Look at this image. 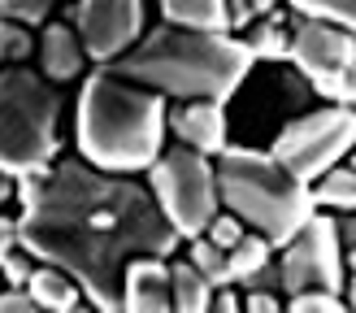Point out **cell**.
Returning a JSON list of instances; mask_svg holds the SVG:
<instances>
[{
	"label": "cell",
	"instance_id": "obj_34",
	"mask_svg": "<svg viewBox=\"0 0 356 313\" xmlns=\"http://www.w3.org/2000/svg\"><path fill=\"white\" fill-rule=\"evenodd\" d=\"M339 296H348V309H356V270L343 274V291Z\"/></svg>",
	"mask_w": 356,
	"mask_h": 313
},
{
	"label": "cell",
	"instance_id": "obj_21",
	"mask_svg": "<svg viewBox=\"0 0 356 313\" xmlns=\"http://www.w3.org/2000/svg\"><path fill=\"white\" fill-rule=\"evenodd\" d=\"M31 52H35V35H31V26L0 17V61H5V65H17V61H26Z\"/></svg>",
	"mask_w": 356,
	"mask_h": 313
},
{
	"label": "cell",
	"instance_id": "obj_20",
	"mask_svg": "<svg viewBox=\"0 0 356 313\" xmlns=\"http://www.w3.org/2000/svg\"><path fill=\"white\" fill-rule=\"evenodd\" d=\"M287 5L305 17H322V22H334L356 35V0H287Z\"/></svg>",
	"mask_w": 356,
	"mask_h": 313
},
{
	"label": "cell",
	"instance_id": "obj_18",
	"mask_svg": "<svg viewBox=\"0 0 356 313\" xmlns=\"http://www.w3.org/2000/svg\"><path fill=\"white\" fill-rule=\"evenodd\" d=\"M313 200L317 204H330V209H356V170L352 166H334L326 170L322 179L313 183Z\"/></svg>",
	"mask_w": 356,
	"mask_h": 313
},
{
	"label": "cell",
	"instance_id": "obj_19",
	"mask_svg": "<svg viewBox=\"0 0 356 313\" xmlns=\"http://www.w3.org/2000/svg\"><path fill=\"white\" fill-rule=\"evenodd\" d=\"M187 261L195 270H200L213 287H222V283H230V261H226V248H218L209 235H195V239H187Z\"/></svg>",
	"mask_w": 356,
	"mask_h": 313
},
{
	"label": "cell",
	"instance_id": "obj_17",
	"mask_svg": "<svg viewBox=\"0 0 356 313\" xmlns=\"http://www.w3.org/2000/svg\"><path fill=\"white\" fill-rule=\"evenodd\" d=\"M226 261H230V283H243V287H248V283H252V274H261V270L274 261V243L265 239L261 231H252V226H248L243 239L226 252Z\"/></svg>",
	"mask_w": 356,
	"mask_h": 313
},
{
	"label": "cell",
	"instance_id": "obj_6",
	"mask_svg": "<svg viewBox=\"0 0 356 313\" xmlns=\"http://www.w3.org/2000/svg\"><path fill=\"white\" fill-rule=\"evenodd\" d=\"M148 191L161 204V214L183 239L204 235V226L218 214V170L213 156H204L191 144H174L161 148V156L148 166Z\"/></svg>",
	"mask_w": 356,
	"mask_h": 313
},
{
	"label": "cell",
	"instance_id": "obj_2",
	"mask_svg": "<svg viewBox=\"0 0 356 313\" xmlns=\"http://www.w3.org/2000/svg\"><path fill=\"white\" fill-rule=\"evenodd\" d=\"M252 61L257 57L243 44V35L156 22L122 57H113L109 70L139 87L161 92L165 100H222L226 104L248 79Z\"/></svg>",
	"mask_w": 356,
	"mask_h": 313
},
{
	"label": "cell",
	"instance_id": "obj_31",
	"mask_svg": "<svg viewBox=\"0 0 356 313\" xmlns=\"http://www.w3.org/2000/svg\"><path fill=\"white\" fill-rule=\"evenodd\" d=\"M226 13H230V31H239V35H243L248 22L257 17L252 9H248V0H226Z\"/></svg>",
	"mask_w": 356,
	"mask_h": 313
},
{
	"label": "cell",
	"instance_id": "obj_15",
	"mask_svg": "<svg viewBox=\"0 0 356 313\" xmlns=\"http://www.w3.org/2000/svg\"><path fill=\"white\" fill-rule=\"evenodd\" d=\"M161 17L178 26H200V31H230L226 0H161Z\"/></svg>",
	"mask_w": 356,
	"mask_h": 313
},
{
	"label": "cell",
	"instance_id": "obj_1",
	"mask_svg": "<svg viewBox=\"0 0 356 313\" xmlns=\"http://www.w3.org/2000/svg\"><path fill=\"white\" fill-rule=\"evenodd\" d=\"M13 200L22 204V248L74 274L83 300L100 313L122 309V270L131 257H170L183 239L144 183L96 170L83 156H61L44 174H22Z\"/></svg>",
	"mask_w": 356,
	"mask_h": 313
},
{
	"label": "cell",
	"instance_id": "obj_24",
	"mask_svg": "<svg viewBox=\"0 0 356 313\" xmlns=\"http://www.w3.org/2000/svg\"><path fill=\"white\" fill-rule=\"evenodd\" d=\"M243 231H248V226H243V218L239 214H230V209H226V214H213V222L204 226V235L213 239V243H218V248H235V243L243 239Z\"/></svg>",
	"mask_w": 356,
	"mask_h": 313
},
{
	"label": "cell",
	"instance_id": "obj_11",
	"mask_svg": "<svg viewBox=\"0 0 356 313\" xmlns=\"http://www.w3.org/2000/svg\"><path fill=\"white\" fill-rule=\"evenodd\" d=\"M170 131L178 135V144L200 148L204 156H218L230 139H226V104L222 100H178L170 104Z\"/></svg>",
	"mask_w": 356,
	"mask_h": 313
},
{
	"label": "cell",
	"instance_id": "obj_28",
	"mask_svg": "<svg viewBox=\"0 0 356 313\" xmlns=\"http://www.w3.org/2000/svg\"><path fill=\"white\" fill-rule=\"evenodd\" d=\"M339 235H343V266L356 270V209H348V218H339Z\"/></svg>",
	"mask_w": 356,
	"mask_h": 313
},
{
	"label": "cell",
	"instance_id": "obj_33",
	"mask_svg": "<svg viewBox=\"0 0 356 313\" xmlns=\"http://www.w3.org/2000/svg\"><path fill=\"white\" fill-rule=\"evenodd\" d=\"M339 104H352V109H356V70H352V74L343 79V92H339Z\"/></svg>",
	"mask_w": 356,
	"mask_h": 313
},
{
	"label": "cell",
	"instance_id": "obj_26",
	"mask_svg": "<svg viewBox=\"0 0 356 313\" xmlns=\"http://www.w3.org/2000/svg\"><path fill=\"white\" fill-rule=\"evenodd\" d=\"M0 313H40V305H35V296L26 287H0Z\"/></svg>",
	"mask_w": 356,
	"mask_h": 313
},
{
	"label": "cell",
	"instance_id": "obj_3",
	"mask_svg": "<svg viewBox=\"0 0 356 313\" xmlns=\"http://www.w3.org/2000/svg\"><path fill=\"white\" fill-rule=\"evenodd\" d=\"M165 113L170 100L161 92L113 74L109 65H96L79 87V109H74L79 156L109 174L148 170L165 148V127H170Z\"/></svg>",
	"mask_w": 356,
	"mask_h": 313
},
{
	"label": "cell",
	"instance_id": "obj_23",
	"mask_svg": "<svg viewBox=\"0 0 356 313\" xmlns=\"http://www.w3.org/2000/svg\"><path fill=\"white\" fill-rule=\"evenodd\" d=\"M52 13V0H0V17L9 22H22V26H44Z\"/></svg>",
	"mask_w": 356,
	"mask_h": 313
},
{
	"label": "cell",
	"instance_id": "obj_30",
	"mask_svg": "<svg viewBox=\"0 0 356 313\" xmlns=\"http://www.w3.org/2000/svg\"><path fill=\"white\" fill-rule=\"evenodd\" d=\"M209 309H218V313H239L243 300H239V291H230V283H222V287H213V305H209Z\"/></svg>",
	"mask_w": 356,
	"mask_h": 313
},
{
	"label": "cell",
	"instance_id": "obj_7",
	"mask_svg": "<svg viewBox=\"0 0 356 313\" xmlns=\"http://www.w3.org/2000/svg\"><path fill=\"white\" fill-rule=\"evenodd\" d=\"M352 148H356V109L352 104H339V100H330L313 113L291 118L270 144V152L309 187L322 179L326 170L339 166Z\"/></svg>",
	"mask_w": 356,
	"mask_h": 313
},
{
	"label": "cell",
	"instance_id": "obj_16",
	"mask_svg": "<svg viewBox=\"0 0 356 313\" xmlns=\"http://www.w3.org/2000/svg\"><path fill=\"white\" fill-rule=\"evenodd\" d=\"M243 44L252 48L257 61H287L291 57V31L282 26V17L270 13V17H252L243 31Z\"/></svg>",
	"mask_w": 356,
	"mask_h": 313
},
{
	"label": "cell",
	"instance_id": "obj_4",
	"mask_svg": "<svg viewBox=\"0 0 356 313\" xmlns=\"http://www.w3.org/2000/svg\"><path fill=\"white\" fill-rule=\"evenodd\" d=\"M213 170H218V200L230 214H239L243 226L261 231L274 248H287L317 214L313 187L300 183L270 148L226 144L213 156Z\"/></svg>",
	"mask_w": 356,
	"mask_h": 313
},
{
	"label": "cell",
	"instance_id": "obj_10",
	"mask_svg": "<svg viewBox=\"0 0 356 313\" xmlns=\"http://www.w3.org/2000/svg\"><path fill=\"white\" fill-rule=\"evenodd\" d=\"M122 309L131 313H165L174 309L170 296V257L139 252L122 270Z\"/></svg>",
	"mask_w": 356,
	"mask_h": 313
},
{
	"label": "cell",
	"instance_id": "obj_35",
	"mask_svg": "<svg viewBox=\"0 0 356 313\" xmlns=\"http://www.w3.org/2000/svg\"><path fill=\"white\" fill-rule=\"evenodd\" d=\"M248 9H252L257 17H270V13L278 9V0H248Z\"/></svg>",
	"mask_w": 356,
	"mask_h": 313
},
{
	"label": "cell",
	"instance_id": "obj_8",
	"mask_svg": "<svg viewBox=\"0 0 356 313\" xmlns=\"http://www.w3.org/2000/svg\"><path fill=\"white\" fill-rule=\"evenodd\" d=\"M300 74H305L326 100H339L343 79L356 70V35L322 22V17H296L291 26V57H287Z\"/></svg>",
	"mask_w": 356,
	"mask_h": 313
},
{
	"label": "cell",
	"instance_id": "obj_29",
	"mask_svg": "<svg viewBox=\"0 0 356 313\" xmlns=\"http://www.w3.org/2000/svg\"><path fill=\"white\" fill-rule=\"evenodd\" d=\"M13 248H22V231H17V218L0 214V261H5Z\"/></svg>",
	"mask_w": 356,
	"mask_h": 313
},
{
	"label": "cell",
	"instance_id": "obj_22",
	"mask_svg": "<svg viewBox=\"0 0 356 313\" xmlns=\"http://www.w3.org/2000/svg\"><path fill=\"white\" fill-rule=\"evenodd\" d=\"M291 313H343L348 300H339V291H330V287H305V291H296L291 300H287Z\"/></svg>",
	"mask_w": 356,
	"mask_h": 313
},
{
	"label": "cell",
	"instance_id": "obj_12",
	"mask_svg": "<svg viewBox=\"0 0 356 313\" xmlns=\"http://www.w3.org/2000/svg\"><path fill=\"white\" fill-rule=\"evenodd\" d=\"M87 70V48L74 22H44L40 31V74L48 83H74Z\"/></svg>",
	"mask_w": 356,
	"mask_h": 313
},
{
	"label": "cell",
	"instance_id": "obj_32",
	"mask_svg": "<svg viewBox=\"0 0 356 313\" xmlns=\"http://www.w3.org/2000/svg\"><path fill=\"white\" fill-rule=\"evenodd\" d=\"M13 191H17V179H13V174H5V170H0V209H5V204L13 200Z\"/></svg>",
	"mask_w": 356,
	"mask_h": 313
},
{
	"label": "cell",
	"instance_id": "obj_25",
	"mask_svg": "<svg viewBox=\"0 0 356 313\" xmlns=\"http://www.w3.org/2000/svg\"><path fill=\"white\" fill-rule=\"evenodd\" d=\"M31 270H35V257H31L26 248H13L5 261H0V274H5V283H9V287H26Z\"/></svg>",
	"mask_w": 356,
	"mask_h": 313
},
{
	"label": "cell",
	"instance_id": "obj_27",
	"mask_svg": "<svg viewBox=\"0 0 356 313\" xmlns=\"http://www.w3.org/2000/svg\"><path fill=\"white\" fill-rule=\"evenodd\" d=\"M243 309H248V313H278L282 300H278V291H270V287H248Z\"/></svg>",
	"mask_w": 356,
	"mask_h": 313
},
{
	"label": "cell",
	"instance_id": "obj_13",
	"mask_svg": "<svg viewBox=\"0 0 356 313\" xmlns=\"http://www.w3.org/2000/svg\"><path fill=\"white\" fill-rule=\"evenodd\" d=\"M26 291L35 296L40 313H74L83 305V287L74 274H65L61 266L52 261H35V270L26 278Z\"/></svg>",
	"mask_w": 356,
	"mask_h": 313
},
{
	"label": "cell",
	"instance_id": "obj_14",
	"mask_svg": "<svg viewBox=\"0 0 356 313\" xmlns=\"http://www.w3.org/2000/svg\"><path fill=\"white\" fill-rule=\"evenodd\" d=\"M170 296H174L178 313H204L213 305V283L191 261H174L170 266Z\"/></svg>",
	"mask_w": 356,
	"mask_h": 313
},
{
	"label": "cell",
	"instance_id": "obj_36",
	"mask_svg": "<svg viewBox=\"0 0 356 313\" xmlns=\"http://www.w3.org/2000/svg\"><path fill=\"white\" fill-rule=\"evenodd\" d=\"M348 156H352V170H356V148H352V152H348Z\"/></svg>",
	"mask_w": 356,
	"mask_h": 313
},
{
	"label": "cell",
	"instance_id": "obj_5",
	"mask_svg": "<svg viewBox=\"0 0 356 313\" xmlns=\"http://www.w3.org/2000/svg\"><path fill=\"white\" fill-rule=\"evenodd\" d=\"M61 109L57 83L22 61L0 70V170L22 179L44 174L61 152Z\"/></svg>",
	"mask_w": 356,
	"mask_h": 313
},
{
	"label": "cell",
	"instance_id": "obj_9",
	"mask_svg": "<svg viewBox=\"0 0 356 313\" xmlns=\"http://www.w3.org/2000/svg\"><path fill=\"white\" fill-rule=\"evenodd\" d=\"M65 17L79 31V40L87 48V61L109 65L113 57H122V52L144 35L148 5L144 0H74Z\"/></svg>",
	"mask_w": 356,
	"mask_h": 313
}]
</instances>
